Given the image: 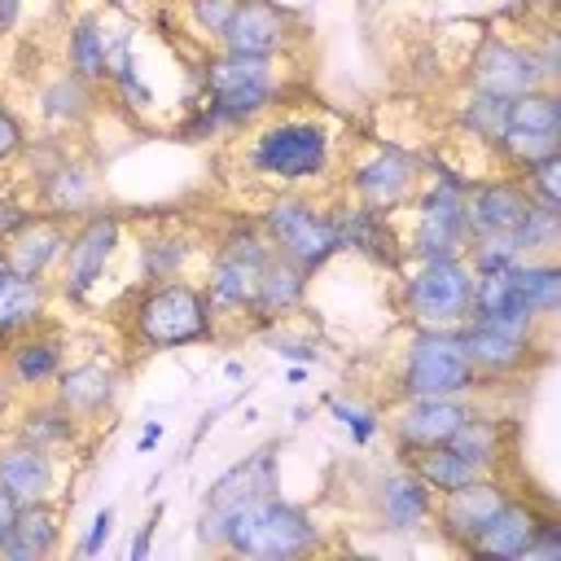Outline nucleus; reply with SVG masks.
<instances>
[{
	"instance_id": "1",
	"label": "nucleus",
	"mask_w": 561,
	"mask_h": 561,
	"mask_svg": "<svg viewBox=\"0 0 561 561\" xmlns=\"http://www.w3.org/2000/svg\"><path fill=\"white\" fill-rule=\"evenodd\" d=\"M337 127L324 114H298V110H272L254 127H245V140L237 145L241 175H250L259 188H320L337 171Z\"/></svg>"
},
{
	"instance_id": "2",
	"label": "nucleus",
	"mask_w": 561,
	"mask_h": 561,
	"mask_svg": "<svg viewBox=\"0 0 561 561\" xmlns=\"http://www.w3.org/2000/svg\"><path fill=\"white\" fill-rule=\"evenodd\" d=\"M118 333L131 351L158 355L210 342L219 333V316L193 276H175L162 285H136L118 307Z\"/></svg>"
},
{
	"instance_id": "3",
	"label": "nucleus",
	"mask_w": 561,
	"mask_h": 561,
	"mask_svg": "<svg viewBox=\"0 0 561 561\" xmlns=\"http://www.w3.org/2000/svg\"><path fill=\"white\" fill-rule=\"evenodd\" d=\"M219 552L245 557V561H294V557L324 552V526L316 522V513L307 504L272 491V495L245 504L228 522Z\"/></svg>"
},
{
	"instance_id": "4",
	"label": "nucleus",
	"mask_w": 561,
	"mask_h": 561,
	"mask_svg": "<svg viewBox=\"0 0 561 561\" xmlns=\"http://www.w3.org/2000/svg\"><path fill=\"white\" fill-rule=\"evenodd\" d=\"M465 188H469V180H460L451 171H434V180L421 184L408 197V206L394 215L399 245H403V259L408 263L465 254V241H469Z\"/></svg>"
},
{
	"instance_id": "5",
	"label": "nucleus",
	"mask_w": 561,
	"mask_h": 561,
	"mask_svg": "<svg viewBox=\"0 0 561 561\" xmlns=\"http://www.w3.org/2000/svg\"><path fill=\"white\" fill-rule=\"evenodd\" d=\"M482 381L460 346L456 329H408L394 377H390V403L394 399H438V394H478Z\"/></svg>"
},
{
	"instance_id": "6",
	"label": "nucleus",
	"mask_w": 561,
	"mask_h": 561,
	"mask_svg": "<svg viewBox=\"0 0 561 561\" xmlns=\"http://www.w3.org/2000/svg\"><path fill=\"white\" fill-rule=\"evenodd\" d=\"M259 228H263L267 245L280 259L298 263L307 276H320L337 259V232H333L329 202L311 197L307 188L267 193V202L259 210Z\"/></svg>"
},
{
	"instance_id": "7",
	"label": "nucleus",
	"mask_w": 561,
	"mask_h": 561,
	"mask_svg": "<svg viewBox=\"0 0 561 561\" xmlns=\"http://www.w3.org/2000/svg\"><path fill=\"white\" fill-rule=\"evenodd\" d=\"M399 311L412 329H456L469 320V289L473 267L465 254L447 259H416L399 272Z\"/></svg>"
},
{
	"instance_id": "8",
	"label": "nucleus",
	"mask_w": 561,
	"mask_h": 561,
	"mask_svg": "<svg viewBox=\"0 0 561 561\" xmlns=\"http://www.w3.org/2000/svg\"><path fill=\"white\" fill-rule=\"evenodd\" d=\"M267 259H272V245H267L259 219H232L215 237V245L206 254L202 289H206V298H210L219 320H241V311H245Z\"/></svg>"
},
{
	"instance_id": "9",
	"label": "nucleus",
	"mask_w": 561,
	"mask_h": 561,
	"mask_svg": "<svg viewBox=\"0 0 561 561\" xmlns=\"http://www.w3.org/2000/svg\"><path fill=\"white\" fill-rule=\"evenodd\" d=\"M276 451H280V443H263V447L245 451L237 465H228V469L206 486V500H202V513H197V543H202L206 552H219V548H224L228 522H232L245 504H254V500L280 491Z\"/></svg>"
},
{
	"instance_id": "10",
	"label": "nucleus",
	"mask_w": 561,
	"mask_h": 561,
	"mask_svg": "<svg viewBox=\"0 0 561 561\" xmlns=\"http://www.w3.org/2000/svg\"><path fill=\"white\" fill-rule=\"evenodd\" d=\"M118 254H123V215L110 206H92L83 219L70 224V241L53 272V280H57L53 289L66 302H88Z\"/></svg>"
},
{
	"instance_id": "11",
	"label": "nucleus",
	"mask_w": 561,
	"mask_h": 561,
	"mask_svg": "<svg viewBox=\"0 0 561 561\" xmlns=\"http://www.w3.org/2000/svg\"><path fill=\"white\" fill-rule=\"evenodd\" d=\"M342 188L351 202H364L381 215H399L408 206V197L421 188V162L386 140H368L364 149L351 153L346 171H342Z\"/></svg>"
},
{
	"instance_id": "12",
	"label": "nucleus",
	"mask_w": 561,
	"mask_h": 561,
	"mask_svg": "<svg viewBox=\"0 0 561 561\" xmlns=\"http://www.w3.org/2000/svg\"><path fill=\"white\" fill-rule=\"evenodd\" d=\"M456 333H460V346H465V355H469V364H473L482 390H486L491 381H495V386L517 381V377L535 373V368L552 355V342H543V337H535V333L504 329V324H486V320H473V316H469L465 324H456Z\"/></svg>"
},
{
	"instance_id": "13",
	"label": "nucleus",
	"mask_w": 561,
	"mask_h": 561,
	"mask_svg": "<svg viewBox=\"0 0 561 561\" xmlns=\"http://www.w3.org/2000/svg\"><path fill=\"white\" fill-rule=\"evenodd\" d=\"M478 412L473 394H438V399H394L381 412V430L390 434L394 456H412L425 447L447 443L469 416Z\"/></svg>"
},
{
	"instance_id": "14",
	"label": "nucleus",
	"mask_w": 561,
	"mask_h": 561,
	"mask_svg": "<svg viewBox=\"0 0 561 561\" xmlns=\"http://www.w3.org/2000/svg\"><path fill=\"white\" fill-rule=\"evenodd\" d=\"M465 88L500 96V101H517V96L548 88V83H543L539 61H535L526 39H508L500 31H486L465 61Z\"/></svg>"
},
{
	"instance_id": "15",
	"label": "nucleus",
	"mask_w": 561,
	"mask_h": 561,
	"mask_svg": "<svg viewBox=\"0 0 561 561\" xmlns=\"http://www.w3.org/2000/svg\"><path fill=\"white\" fill-rule=\"evenodd\" d=\"M548 153H561V92L535 88L517 101H508V123L495 145V158L517 171L526 162H539Z\"/></svg>"
},
{
	"instance_id": "16",
	"label": "nucleus",
	"mask_w": 561,
	"mask_h": 561,
	"mask_svg": "<svg viewBox=\"0 0 561 561\" xmlns=\"http://www.w3.org/2000/svg\"><path fill=\"white\" fill-rule=\"evenodd\" d=\"M508 495H513V491H508V482H504L500 473H482V478H473V482H465V486H456V491H443V495L434 500V522H430V526L443 535L447 548L469 552L473 539L482 535V526L504 508Z\"/></svg>"
},
{
	"instance_id": "17",
	"label": "nucleus",
	"mask_w": 561,
	"mask_h": 561,
	"mask_svg": "<svg viewBox=\"0 0 561 561\" xmlns=\"http://www.w3.org/2000/svg\"><path fill=\"white\" fill-rule=\"evenodd\" d=\"M329 215H333V232H337V254L368 259L373 267H386V272H399L408 263L403 245H399L394 215H381V210L351 202V197L329 202Z\"/></svg>"
},
{
	"instance_id": "18",
	"label": "nucleus",
	"mask_w": 561,
	"mask_h": 561,
	"mask_svg": "<svg viewBox=\"0 0 561 561\" xmlns=\"http://www.w3.org/2000/svg\"><path fill=\"white\" fill-rule=\"evenodd\" d=\"M434 491L399 460L394 469H381L368 486V513L373 526L386 535H416L434 522Z\"/></svg>"
},
{
	"instance_id": "19",
	"label": "nucleus",
	"mask_w": 561,
	"mask_h": 561,
	"mask_svg": "<svg viewBox=\"0 0 561 561\" xmlns=\"http://www.w3.org/2000/svg\"><path fill=\"white\" fill-rule=\"evenodd\" d=\"M35 206L39 215L53 219H83L96 206V171L83 158H70L61 149H44V158L35 162Z\"/></svg>"
},
{
	"instance_id": "20",
	"label": "nucleus",
	"mask_w": 561,
	"mask_h": 561,
	"mask_svg": "<svg viewBox=\"0 0 561 561\" xmlns=\"http://www.w3.org/2000/svg\"><path fill=\"white\" fill-rule=\"evenodd\" d=\"M311 280L316 276H307L298 263H289V259H280L272 250V259L259 272V285H254V294H250V302L241 311V324L250 333H267L276 324H289V316L302 311V302L311 294Z\"/></svg>"
},
{
	"instance_id": "21",
	"label": "nucleus",
	"mask_w": 561,
	"mask_h": 561,
	"mask_svg": "<svg viewBox=\"0 0 561 561\" xmlns=\"http://www.w3.org/2000/svg\"><path fill=\"white\" fill-rule=\"evenodd\" d=\"M215 48L250 53V57H285L294 48V13L276 0H237Z\"/></svg>"
},
{
	"instance_id": "22",
	"label": "nucleus",
	"mask_w": 561,
	"mask_h": 561,
	"mask_svg": "<svg viewBox=\"0 0 561 561\" xmlns=\"http://www.w3.org/2000/svg\"><path fill=\"white\" fill-rule=\"evenodd\" d=\"M469 316H473V320H486V324H504V329L535 333V337L552 342V324H539L535 311H530V302H526V294H522L517 263H513V267H500V272H473Z\"/></svg>"
},
{
	"instance_id": "23",
	"label": "nucleus",
	"mask_w": 561,
	"mask_h": 561,
	"mask_svg": "<svg viewBox=\"0 0 561 561\" xmlns=\"http://www.w3.org/2000/svg\"><path fill=\"white\" fill-rule=\"evenodd\" d=\"M0 368H4L9 390L35 394V390L53 386L57 373L66 368V333L39 320L35 329H26L9 342V351L0 355Z\"/></svg>"
},
{
	"instance_id": "24",
	"label": "nucleus",
	"mask_w": 561,
	"mask_h": 561,
	"mask_svg": "<svg viewBox=\"0 0 561 561\" xmlns=\"http://www.w3.org/2000/svg\"><path fill=\"white\" fill-rule=\"evenodd\" d=\"M118 390H123V377L114 368V359H79V364H66L53 381V399L61 408H70L79 421H96L105 416L114 403H118Z\"/></svg>"
},
{
	"instance_id": "25",
	"label": "nucleus",
	"mask_w": 561,
	"mask_h": 561,
	"mask_svg": "<svg viewBox=\"0 0 561 561\" xmlns=\"http://www.w3.org/2000/svg\"><path fill=\"white\" fill-rule=\"evenodd\" d=\"M66 241H70V224L35 210V219H31L22 232H13V237L4 241V263H9V272H18V276L53 280V272H57V263H61V254H66Z\"/></svg>"
},
{
	"instance_id": "26",
	"label": "nucleus",
	"mask_w": 561,
	"mask_h": 561,
	"mask_svg": "<svg viewBox=\"0 0 561 561\" xmlns=\"http://www.w3.org/2000/svg\"><path fill=\"white\" fill-rule=\"evenodd\" d=\"M539 513H543V504H535V500L513 491L504 500V508L482 526V535L473 539V548L465 557H478V561H522L530 539H535Z\"/></svg>"
},
{
	"instance_id": "27",
	"label": "nucleus",
	"mask_w": 561,
	"mask_h": 561,
	"mask_svg": "<svg viewBox=\"0 0 561 561\" xmlns=\"http://www.w3.org/2000/svg\"><path fill=\"white\" fill-rule=\"evenodd\" d=\"M61 504L57 500H31L18 504L9 535L0 539V561H48L61 552Z\"/></svg>"
},
{
	"instance_id": "28",
	"label": "nucleus",
	"mask_w": 561,
	"mask_h": 561,
	"mask_svg": "<svg viewBox=\"0 0 561 561\" xmlns=\"http://www.w3.org/2000/svg\"><path fill=\"white\" fill-rule=\"evenodd\" d=\"M57 482H61V460L57 451L48 447H35V443H4L0 447V486L18 500V504H31V500H53L57 495Z\"/></svg>"
},
{
	"instance_id": "29",
	"label": "nucleus",
	"mask_w": 561,
	"mask_h": 561,
	"mask_svg": "<svg viewBox=\"0 0 561 561\" xmlns=\"http://www.w3.org/2000/svg\"><path fill=\"white\" fill-rule=\"evenodd\" d=\"M530 206V193L522 188L517 175H495V180H473L465 188V215H469V237L482 232H513Z\"/></svg>"
},
{
	"instance_id": "30",
	"label": "nucleus",
	"mask_w": 561,
	"mask_h": 561,
	"mask_svg": "<svg viewBox=\"0 0 561 561\" xmlns=\"http://www.w3.org/2000/svg\"><path fill=\"white\" fill-rule=\"evenodd\" d=\"M96 83H88V79H79V75H70L66 66L57 70V75H48L44 83H39V92H35V114H39V123L44 127H53V131H79L92 114H96Z\"/></svg>"
},
{
	"instance_id": "31",
	"label": "nucleus",
	"mask_w": 561,
	"mask_h": 561,
	"mask_svg": "<svg viewBox=\"0 0 561 561\" xmlns=\"http://www.w3.org/2000/svg\"><path fill=\"white\" fill-rule=\"evenodd\" d=\"M61 61L70 75L105 88V13L79 9L61 31Z\"/></svg>"
},
{
	"instance_id": "32",
	"label": "nucleus",
	"mask_w": 561,
	"mask_h": 561,
	"mask_svg": "<svg viewBox=\"0 0 561 561\" xmlns=\"http://www.w3.org/2000/svg\"><path fill=\"white\" fill-rule=\"evenodd\" d=\"M197 259V241L188 232H175V228H153L136 241V272H140V285H162V280H175V276H188Z\"/></svg>"
},
{
	"instance_id": "33",
	"label": "nucleus",
	"mask_w": 561,
	"mask_h": 561,
	"mask_svg": "<svg viewBox=\"0 0 561 561\" xmlns=\"http://www.w3.org/2000/svg\"><path fill=\"white\" fill-rule=\"evenodd\" d=\"M48 298H53L48 280H31V276H18L4 267L0 272V337L13 342L18 333L48 320Z\"/></svg>"
},
{
	"instance_id": "34",
	"label": "nucleus",
	"mask_w": 561,
	"mask_h": 561,
	"mask_svg": "<svg viewBox=\"0 0 561 561\" xmlns=\"http://www.w3.org/2000/svg\"><path fill=\"white\" fill-rule=\"evenodd\" d=\"M79 434H83V421H79L70 408H61L53 394L39 399V403H26L22 416H18V425H13V438L35 443V447H48V451L75 447Z\"/></svg>"
},
{
	"instance_id": "35",
	"label": "nucleus",
	"mask_w": 561,
	"mask_h": 561,
	"mask_svg": "<svg viewBox=\"0 0 561 561\" xmlns=\"http://www.w3.org/2000/svg\"><path fill=\"white\" fill-rule=\"evenodd\" d=\"M447 447L460 451L465 460H473L482 473H495V469L504 465V451H508V443H504V421L478 408V412L447 438Z\"/></svg>"
},
{
	"instance_id": "36",
	"label": "nucleus",
	"mask_w": 561,
	"mask_h": 561,
	"mask_svg": "<svg viewBox=\"0 0 561 561\" xmlns=\"http://www.w3.org/2000/svg\"><path fill=\"white\" fill-rule=\"evenodd\" d=\"M403 465L434 491V495H443V491H456V486H465V482H473V478H482V469L473 465V460H465L460 451H451L447 443H438V447H425V451H412V456H403Z\"/></svg>"
},
{
	"instance_id": "37",
	"label": "nucleus",
	"mask_w": 561,
	"mask_h": 561,
	"mask_svg": "<svg viewBox=\"0 0 561 561\" xmlns=\"http://www.w3.org/2000/svg\"><path fill=\"white\" fill-rule=\"evenodd\" d=\"M517 280H522V294H526L535 320L557 324V311H561V263H557V254L552 259H517Z\"/></svg>"
},
{
	"instance_id": "38",
	"label": "nucleus",
	"mask_w": 561,
	"mask_h": 561,
	"mask_svg": "<svg viewBox=\"0 0 561 561\" xmlns=\"http://www.w3.org/2000/svg\"><path fill=\"white\" fill-rule=\"evenodd\" d=\"M504 123H508V101L465 88V96H460V105H456V127H460L465 136H473L482 149L495 153V145H500V136H504Z\"/></svg>"
},
{
	"instance_id": "39",
	"label": "nucleus",
	"mask_w": 561,
	"mask_h": 561,
	"mask_svg": "<svg viewBox=\"0 0 561 561\" xmlns=\"http://www.w3.org/2000/svg\"><path fill=\"white\" fill-rule=\"evenodd\" d=\"M513 237L522 245V259H552L561 250V210L530 202L522 224L513 228Z\"/></svg>"
},
{
	"instance_id": "40",
	"label": "nucleus",
	"mask_w": 561,
	"mask_h": 561,
	"mask_svg": "<svg viewBox=\"0 0 561 561\" xmlns=\"http://www.w3.org/2000/svg\"><path fill=\"white\" fill-rule=\"evenodd\" d=\"M324 408H329V416L337 421V430L355 447H373L377 443V434H381V408L377 403H364L355 394H324Z\"/></svg>"
},
{
	"instance_id": "41",
	"label": "nucleus",
	"mask_w": 561,
	"mask_h": 561,
	"mask_svg": "<svg viewBox=\"0 0 561 561\" xmlns=\"http://www.w3.org/2000/svg\"><path fill=\"white\" fill-rule=\"evenodd\" d=\"M175 9H180V22H184L188 39L202 44V48H215L232 9H237V0H175Z\"/></svg>"
},
{
	"instance_id": "42",
	"label": "nucleus",
	"mask_w": 561,
	"mask_h": 561,
	"mask_svg": "<svg viewBox=\"0 0 561 561\" xmlns=\"http://www.w3.org/2000/svg\"><path fill=\"white\" fill-rule=\"evenodd\" d=\"M517 259H522V245L513 232H482L465 241V263L473 272H500V267H513Z\"/></svg>"
},
{
	"instance_id": "43",
	"label": "nucleus",
	"mask_w": 561,
	"mask_h": 561,
	"mask_svg": "<svg viewBox=\"0 0 561 561\" xmlns=\"http://www.w3.org/2000/svg\"><path fill=\"white\" fill-rule=\"evenodd\" d=\"M513 175L522 180V188L530 193V202L561 210V153H548V158H539V162H526V167H517Z\"/></svg>"
},
{
	"instance_id": "44",
	"label": "nucleus",
	"mask_w": 561,
	"mask_h": 561,
	"mask_svg": "<svg viewBox=\"0 0 561 561\" xmlns=\"http://www.w3.org/2000/svg\"><path fill=\"white\" fill-rule=\"evenodd\" d=\"M526 44H530V53H535V61H539L543 83L557 88V83H561V31H557V22H552V18L539 22V26L530 31Z\"/></svg>"
},
{
	"instance_id": "45",
	"label": "nucleus",
	"mask_w": 561,
	"mask_h": 561,
	"mask_svg": "<svg viewBox=\"0 0 561 561\" xmlns=\"http://www.w3.org/2000/svg\"><path fill=\"white\" fill-rule=\"evenodd\" d=\"M263 337H267V346H272L285 364H316V359H320V342H316V337H294L285 324L267 329Z\"/></svg>"
},
{
	"instance_id": "46",
	"label": "nucleus",
	"mask_w": 561,
	"mask_h": 561,
	"mask_svg": "<svg viewBox=\"0 0 561 561\" xmlns=\"http://www.w3.org/2000/svg\"><path fill=\"white\" fill-rule=\"evenodd\" d=\"M522 561H561V517L552 508L539 513V526H535V539L526 548Z\"/></svg>"
},
{
	"instance_id": "47",
	"label": "nucleus",
	"mask_w": 561,
	"mask_h": 561,
	"mask_svg": "<svg viewBox=\"0 0 561 561\" xmlns=\"http://www.w3.org/2000/svg\"><path fill=\"white\" fill-rule=\"evenodd\" d=\"M31 219H35V206L4 188V193H0V241H9L13 232H22Z\"/></svg>"
},
{
	"instance_id": "48",
	"label": "nucleus",
	"mask_w": 561,
	"mask_h": 561,
	"mask_svg": "<svg viewBox=\"0 0 561 561\" xmlns=\"http://www.w3.org/2000/svg\"><path fill=\"white\" fill-rule=\"evenodd\" d=\"M110 535H114V504L96 508V517L88 522V530H83V539H79V552H83V557H101L105 543H110Z\"/></svg>"
},
{
	"instance_id": "49",
	"label": "nucleus",
	"mask_w": 561,
	"mask_h": 561,
	"mask_svg": "<svg viewBox=\"0 0 561 561\" xmlns=\"http://www.w3.org/2000/svg\"><path fill=\"white\" fill-rule=\"evenodd\" d=\"M22 153H26V131H22V123L13 118V110L0 105V167H9V162L22 158Z\"/></svg>"
},
{
	"instance_id": "50",
	"label": "nucleus",
	"mask_w": 561,
	"mask_h": 561,
	"mask_svg": "<svg viewBox=\"0 0 561 561\" xmlns=\"http://www.w3.org/2000/svg\"><path fill=\"white\" fill-rule=\"evenodd\" d=\"M158 517H162V508H153L149 513V522L131 535V548H127V561H145L149 557V548H153V530H158Z\"/></svg>"
},
{
	"instance_id": "51",
	"label": "nucleus",
	"mask_w": 561,
	"mask_h": 561,
	"mask_svg": "<svg viewBox=\"0 0 561 561\" xmlns=\"http://www.w3.org/2000/svg\"><path fill=\"white\" fill-rule=\"evenodd\" d=\"M22 4H26V0H0V35H9V31L18 26V18H22Z\"/></svg>"
},
{
	"instance_id": "52",
	"label": "nucleus",
	"mask_w": 561,
	"mask_h": 561,
	"mask_svg": "<svg viewBox=\"0 0 561 561\" xmlns=\"http://www.w3.org/2000/svg\"><path fill=\"white\" fill-rule=\"evenodd\" d=\"M13 513H18V500L0 486V539H4V535H9V526H13Z\"/></svg>"
},
{
	"instance_id": "53",
	"label": "nucleus",
	"mask_w": 561,
	"mask_h": 561,
	"mask_svg": "<svg viewBox=\"0 0 561 561\" xmlns=\"http://www.w3.org/2000/svg\"><path fill=\"white\" fill-rule=\"evenodd\" d=\"M158 438H162V425H158V421H149V425H145V434L136 438V451H153V447H158Z\"/></svg>"
},
{
	"instance_id": "54",
	"label": "nucleus",
	"mask_w": 561,
	"mask_h": 561,
	"mask_svg": "<svg viewBox=\"0 0 561 561\" xmlns=\"http://www.w3.org/2000/svg\"><path fill=\"white\" fill-rule=\"evenodd\" d=\"M224 373H228V381H241V377H245V364H241V359H228Z\"/></svg>"
},
{
	"instance_id": "55",
	"label": "nucleus",
	"mask_w": 561,
	"mask_h": 561,
	"mask_svg": "<svg viewBox=\"0 0 561 561\" xmlns=\"http://www.w3.org/2000/svg\"><path fill=\"white\" fill-rule=\"evenodd\" d=\"M364 9H381V4H390V0H359Z\"/></svg>"
},
{
	"instance_id": "56",
	"label": "nucleus",
	"mask_w": 561,
	"mask_h": 561,
	"mask_svg": "<svg viewBox=\"0 0 561 561\" xmlns=\"http://www.w3.org/2000/svg\"><path fill=\"white\" fill-rule=\"evenodd\" d=\"M4 267H9V263H4V241H0V272H4Z\"/></svg>"
}]
</instances>
